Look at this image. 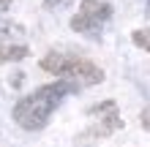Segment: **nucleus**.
Here are the masks:
<instances>
[{"mask_svg":"<svg viewBox=\"0 0 150 147\" xmlns=\"http://www.w3.org/2000/svg\"><path fill=\"white\" fill-rule=\"evenodd\" d=\"M142 125H145V128H150V106L142 112Z\"/></svg>","mask_w":150,"mask_h":147,"instance_id":"obj_8","label":"nucleus"},{"mask_svg":"<svg viewBox=\"0 0 150 147\" xmlns=\"http://www.w3.org/2000/svg\"><path fill=\"white\" fill-rule=\"evenodd\" d=\"M30 55V49L25 44H0V63H16Z\"/></svg>","mask_w":150,"mask_h":147,"instance_id":"obj_4","label":"nucleus"},{"mask_svg":"<svg viewBox=\"0 0 150 147\" xmlns=\"http://www.w3.org/2000/svg\"><path fill=\"white\" fill-rule=\"evenodd\" d=\"M66 3H71V0H44V8H47V11H55V8L66 6Z\"/></svg>","mask_w":150,"mask_h":147,"instance_id":"obj_7","label":"nucleus"},{"mask_svg":"<svg viewBox=\"0 0 150 147\" xmlns=\"http://www.w3.org/2000/svg\"><path fill=\"white\" fill-rule=\"evenodd\" d=\"M147 3H150V0H147Z\"/></svg>","mask_w":150,"mask_h":147,"instance_id":"obj_10","label":"nucleus"},{"mask_svg":"<svg viewBox=\"0 0 150 147\" xmlns=\"http://www.w3.org/2000/svg\"><path fill=\"white\" fill-rule=\"evenodd\" d=\"M117 109V103L115 101H101V103H96V106H90V115H107V112H115Z\"/></svg>","mask_w":150,"mask_h":147,"instance_id":"obj_6","label":"nucleus"},{"mask_svg":"<svg viewBox=\"0 0 150 147\" xmlns=\"http://www.w3.org/2000/svg\"><path fill=\"white\" fill-rule=\"evenodd\" d=\"M74 90H76V82H71V79H57L52 84H41L30 96L16 101V106H14L16 125H22L25 131H41L49 123V117L57 109V103Z\"/></svg>","mask_w":150,"mask_h":147,"instance_id":"obj_1","label":"nucleus"},{"mask_svg":"<svg viewBox=\"0 0 150 147\" xmlns=\"http://www.w3.org/2000/svg\"><path fill=\"white\" fill-rule=\"evenodd\" d=\"M60 79H71V82H79V84H101L104 82V71L96 63L85 60V57H71L68 55Z\"/></svg>","mask_w":150,"mask_h":147,"instance_id":"obj_3","label":"nucleus"},{"mask_svg":"<svg viewBox=\"0 0 150 147\" xmlns=\"http://www.w3.org/2000/svg\"><path fill=\"white\" fill-rule=\"evenodd\" d=\"M109 16H112V6L107 0H82L79 11L71 19V30L85 33V36H98Z\"/></svg>","mask_w":150,"mask_h":147,"instance_id":"obj_2","label":"nucleus"},{"mask_svg":"<svg viewBox=\"0 0 150 147\" xmlns=\"http://www.w3.org/2000/svg\"><path fill=\"white\" fill-rule=\"evenodd\" d=\"M8 6H11V0H0V14L8 11Z\"/></svg>","mask_w":150,"mask_h":147,"instance_id":"obj_9","label":"nucleus"},{"mask_svg":"<svg viewBox=\"0 0 150 147\" xmlns=\"http://www.w3.org/2000/svg\"><path fill=\"white\" fill-rule=\"evenodd\" d=\"M131 41H134L139 49L150 52V30H134V33H131Z\"/></svg>","mask_w":150,"mask_h":147,"instance_id":"obj_5","label":"nucleus"}]
</instances>
